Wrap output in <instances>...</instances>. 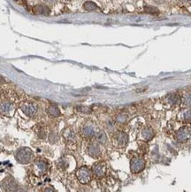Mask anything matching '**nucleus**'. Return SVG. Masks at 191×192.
I'll return each instance as SVG.
<instances>
[{
    "label": "nucleus",
    "instance_id": "22",
    "mask_svg": "<svg viewBox=\"0 0 191 192\" xmlns=\"http://www.w3.org/2000/svg\"><path fill=\"white\" fill-rule=\"evenodd\" d=\"M128 116L125 113H120L116 117V121L119 124L126 123L128 121Z\"/></svg>",
    "mask_w": 191,
    "mask_h": 192
},
{
    "label": "nucleus",
    "instance_id": "31",
    "mask_svg": "<svg viewBox=\"0 0 191 192\" xmlns=\"http://www.w3.org/2000/svg\"><path fill=\"white\" fill-rule=\"evenodd\" d=\"M14 1H18V0H14Z\"/></svg>",
    "mask_w": 191,
    "mask_h": 192
},
{
    "label": "nucleus",
    "instance_id": "16",
    "mask_svg": "<svg viewBox=\"0 0 191 192\" xmlns=\"http://www.w3.org/2000/svg\"><path fill=\"white\" fill-rule=\"evenodd\" d=\"M166 102L170 105H177L180 102V98L177 94H170L166 97Z\"/></svg>",
    "mask_w": 191,
    "mask_h": 192
},
{
    "label": "nucleus",
    "instance_id": "25",
    "mask_svg": "<svg viewBox=\"0 0 191 192\" xmlns=\"http://www.w3.org/2000/svg\"><path fill=\"white\" fill-rule=\"evenodd\" d=\"M58 166H59V168H61V169H66V168L67 167L68 164H67V162L65 160V159H61L59 161V163H58Z\"/></svg>",
    "mask_w": 191,
    "mask_h": 192
},
{
    "label": "nucleus",
    "instance_id": "24",
    "mask_svg": "<svg viewBox=\"0 0 191 192\" xmlns=\"http://www.w3.org/2000/svg\"><path fill=\"white\" fill-rule=\"evenodd\" d=\"M144 11L148 13H150V14H156L158 12V8H156L154 6H146L144 7Z\"/></svg>",
    "mask_w": 191,
    "mask_h": 192
},
{
    "label": "nucleus",
    "instance_id": "26",
    "mask_svg": "<svg viewBox=\"0 0 191 192\" xmlns=\"http://www.w3.org/2000/svg\"><path fill=\"white\" fill-rule=\"evenodd\" d=\"M49 140L50 142L54 143V142H56L58 141V136L56 135L54 132H52V133L49 136Z\"/></svg>",
    "mask_w": 191,
    "mask_h": 192
},
{
    "label": "nucleus",
    "instance_id": "15",
    "mask_svg": "<svg viewBox=\"0 0 191 192\" xmlns=\"http://www.w3.org/2000/svg\"><path fill=\"white\" fill-rule=\"evenodd\" d=\"M47 113L49 114L50 117H59L60 115V110L59 109V107L57 105H51L47 108Z\"/></svg>",
    "mask_w": 191,
    "mask_h": 192
},
{
    "label": "nucleus",
    "instance_id": "5",
    "mask_svg": "<svg viewBox=\"0 0 191 192\" xmlns=\"http://www.w3.org/2000/svg\"><path fill=\"white\" fill-rule=\"evenodd\" d=\"M20 108L25 114L28 117H34L37 111V105L34 104H29V103L23 104L20 106Z\"/></svg>",
    "mask_w": 191,
    "mask_h": 192
},
{
    "label": "nucleus",
    "instance_id": "3",
    "mask_svg": "<svg viewBox=\"0 0 191 192\" xmlns=\"http://www.w3.org/2000/svg\"><path fill=\"white\" fill-rule=\"evenodd\" d=\"M76 176H77V179L79 180L80 183H83V184L89 183L91 180L90 171L86 167H82L79 168L76 172Z\"/></svg>",
    "mask_w": 191,
    "mask_h": 192
},
{
    "label": "nucleus",
    "instance_id": "17",
    "mask_svg": "<svg viewBox=\"0 0 191 192\" xmlns=\"http://www.w3.org/2000/svg\"><path fill=\"white\" fill-rule=\"evenodd\" d=\"M81 134L82 136H84L85 138H92L93 136H95L96 132L95 130L93 129L92 127H89V126H87V127H84L83 129L81 131Z\"/></svg>",
    "mask_w": 191,
    "mask_h": 192
},
{
    "label": "nucleus",
    "instance_id": "11",
    "mask_svg": "<svg viewBox=\"0 0 191 192\" xmlns=\"http://www.w3.org/2000/svg\"><path fill=\"white\" fill-rule=\"evenodd\" d=\"M33 11L36 14H41V15H44V16L49 15L50 12L49 7L44 6V5H37V6H34Z\"/></svg>",
    "mask_w": 191,
    "mask_h": 192
},
{
    "label": "nucleus",
    "instance_id": "29",
    "mask_svg": "<svg viewBox=\"0 0 191 192\" xmlns=\"http://www.w3.org/2000/svg\"><path fill=\"white\" fill-rule=\"evenodd\" d=\"M4 82H6L5 78H4V77H2V76L0 75V83H4Z\"/></svg>",
    "mask_w": 191,
    "mask_h": 192
},
{
    "label": "nucleus",
    "instance_id": "30",
    "mask_svg": "<svg viewBox=\"0 0 191 192\" xmlns=\"http://www.w3.org/2000/svg\"><path fill=\"white\" fill-rule=\"evenodd\" d=\"M186 3H188V4H190L191 5V0H184Z\"/></svg>",
    "mask_w": 191,
    "mask_h": 192
},
{
    "label": "nucleus",
    "instance_id": "20",
    "mask_svg": "<svg viewBox=\"0 0 191 192\" xmlns=\"http://www.w3.org/2000/svg\"><path fill=\"white\" fill-rule=\"evenodd\" d=\"M63 136H64V138L67 140V141H69V142H71V141H74V138H75V135H74V131L72 129H66L64 131V133H63Z\"/></svg>",
    "mask_w": 191,
    "mask_h": 192
},
{
    "label": "nucleus",
    "instance_id": "1",
    "mask_svg": "<svg viewBox=\"0 0 191 192\" xmlns=\"http://www.w3.org/2000/svg\"><path fill=\"white\" fill-rule=\"evenodd\" d=\"M15 158L19 163H20V164H28L33 159L34 154L30 149L24 147V148H20L17 151V152L15 154Z\"/></svg>",
    "mask_w": 191,
    "mask_h": 192
},
{
    "label": "nucleus",
    "instance_id": "21",
    "mask_svg": "<svg viewBox=\"0 0 191 192\" xmlns=\"http://www.w3.org/2000/svg\"><path fill=\"white\" fill-rule=\"evenodd\" d=\"M97 140L99 143H102V144H105L106 141H107V136L104 131H100L98 134L97 135Z\"/></svg>",
    "mask_w": 191,
    "mask_h": 192
},
{
    "label": "nucleus",
    "instance_id": "14",
    "mask_svg": "<svg viewBox=\"0 0 191 192\" xmlns=\"http://www.w3.org/2000/svg\"><path fill=\"white\" fill-rule=\"evenodd\" d=\"M179 120L182 121H190L191 120V109H184L178 114Z\"/></svg>",
    "mask_w": 191,
    "mask_h": 192
},
{
    "label": "nucleus",
    "instance_id": "8",
    "mask_svg": "<svg viewBox=\"0 0 191 192\" xmlns=\"http://www.w3.org/2000/svg\"><path fill=\"white\" fill-rule=\"evenodd\" d=\"M2 185H3V188L6 190H8V191H12V190H15L17 189V182L12 177L6 178L3 181Z\"/></svg>",
    "mask_w": 191,
    "mask_h": 192
},
{
    "label": "nucleus",
    "instance_id": "7",
    "mask_svg": "<svg viewBox=\"0 0 191 192\" xmlns=\"http://www.w3.org/2000/svg\"><path fill=\"white\" fill-rule=\"evenodd\" d=\"M47 169H48V164L45 161L39 160L35 163L34 171L37 175H43L46 173Z\"/></svg>",
    "mask_w": 191,
    "mask_h": 192
},
{
    "label": "nucleus",
    "instance_id": "12",
    "mask_svg": "<svg viewBox=\"0 0 191 192\" xmlns=\"http://www.w3.org/2000/svg\"><path fill=\"white\" fill-rule=\"evenodd\" d=\"M116 141H117L118 146L125 147L128 142V136L124 132H120V133L118 134L117 137H116Z\"/></svg>",
    "mask_w": 191,
    "mask_h": 192
},
{
    "label": "nucleus",
    "instance_id": "28",
    "mask_svg": "<svg viewBox=\"0 0 191 192\" xmlns=\"http://www.w3.org/2000/svg\"><path fill=\"white\" fill-rule=\"evenodd\" d=\"M55 1L56 0H44V2L47 3V4H53Z\"/></svg>",
    "mask_w": 191,
    "mask_h": 192
},
{
    "label": "nucleus",
    "instance_id": "6",
    "mask_svg": "<svg viewBox=\"0 0 191 192\" xmlns=\"http://www.w3.org/2000/svg\"><path fill=\"white\" fill-rule=\"evenodd\" d=\"M92 173H94V175H96L98 178L105 176V173H106V166L105 163L95 164L92 167Z\"/></svg>",
    "mask_w": 191,
    "mask_h": 192
},
{
    "label": "nucleus",
    "instance_id": "27",
    "mask_svg": "<svg viewBox=\"0 0 191 192\" xmlns=\"http://www.w3.org/2000/svg\"><path fill=\"white\" fill-rule=\"evenodd\" d=\"M77 109L80 111H82V112H86V113H89L91 111V109L89 107H86V106H78Z\"/></svg>",
    "mask_w": 191,
    "mask_h": 192
},
{
    "label": "nucleus",
    "instance_id": "13",
    "mask_svg": "<svg viewBox=\"0 0 191 192\" xmlns=\"http://www.w3.org/2000/svg\"><path fill=\"white\" fill-rule=\"evenodd\" d=\"M88 154L89 155L91 158L97 159L98 158L100 154H101V151L98 145L96 144H90L88 148Z\"/></svg>",
    "mask_w": 191,
    "mask_h": 192
},
{
    "label": "nucleus",
    "instance_id": "4",
    "mask_svg": "<svg viewBox=\"0 0 191 192\" xmlns=\"http://www.w3.org/2000/svg\"><path fill=\"white\" fill-rule=\"evenodd\" d=\"M176 140L180 142H186L191 137V129L189 127H181L176 132Z\"/></svg>",
    "mask_w": 191,
    "mask_h": 192
},
{
    "label": "nucleus",
    "instance_id": "23",
    "mask_svg": "<svg viewBox=\"0 0 191 192\" xmlns=\"http://www.w3.org/2000/svg\"><path fill=\"white\" fill-rule=\"evenodd\" d=\"M181 101H182L183 105H187V106H191V92L185 94L181 99Z\"/></svg>",
    "mask_w": 191,
    "mask_h": 192
},
{
    "label": "nucleus",
    "instance_id": "18",
    "mask_svg": "<svg viewBox=\"0 0 191 192\" xmlns=\"http://www.w3.org/2000/svg\"><path fill=\"white\" fill-rule=\"evenodd\" d=\"M83 9L88 12H94V11L99 10V7L97 6V4H95L92 1H87L83 5Z\"/></svg>",
    "mask_w": 191,
    "mask_h": 192
},
{
    "label": "nucleus",
    "instance_id": "19",
    "mask_svg": "<svg viewBox=\"0 0 191 192\" xmlns=\"http://www.w3.org/2000/svg\"><path fill=\"white\" fill-rule=\"evenodd\" d=\"M34 130H35L36 134L38 136L39 138L44 139V138L46 137V131H45V129L43 128V126L37 125V126H36V127L34 128Z\"/></svg>",
    "mask_w": 191,
    "mask_h": 192
},
{
    "label": "nucleus",
    "instance_id": "9",
    "mask_svg": "<svg viewBox=\"0 0 191 192\" xmlns=\"http://www.w3.org/2000/svg\"><path fill=\"white\" fill-rule=\"evenodd\" d=\"M13 111V105L9 102H4L0 105V113L5 116H10Z\"/></svg>",
    "mask_w": 191,
    "mask_h": 192
},
{
    "label": "nucleus",
    "instance_id": "10",
    "mask_svg": "<svg viewBox=\"0 0 191 192\" xmlns=\"http://www.w3.org/2000/svg\"><path fill=\"white\" fill-rule=\"evenodd\" d=\"M141 136H142V139L143 141L149 142L155 136V132L150 128L147 127V128H144L142 129V133H141Z\"/></svg>",
    "mask_w": 191,
    "mask_h": 192
},
{
    "label": "nucleus",
    "instance_id": "2",
    "mask_svg": "<svg viewBox=\"0 0 191 192\" xmlns=\"http://www.w3.org/2000/svg\"><path fill=\"white\" fill-rule=\"evenodd\" d=\"M145 167V161L142 158L136 157L130 161V169L133 173H139L142 172Z\"/></svg>",
    "mask_w": 191,
    "mask_h": 192
}]
</instances>
